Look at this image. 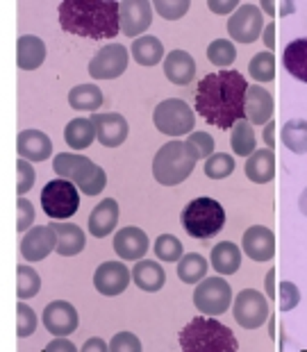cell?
Returning <instances> with one entry per match:
<instances>
[{"label":"cell","mask_w":307,"mask_h":352,"mask_svg":"<svg viewBox=\"0 0 307 352\" xmlns=\"http://www.w3.org/2000/svg\"><path fill=\"white\" fill-rule=\"evenodd\" d=\"M246 91L248 82L239 71L223 69L209 73L196 89L198 116L219 130H232L235 123L246 118Z\"/></svg>","instance_id":"cell-1"},{"label":"cell","mask_w":307,"mask_h":352,"mask_svg":"<svg viewBox=\"0 0 307 352\" xmlns=\"http://www.w3.org/2000/svg\"><path fill=\"white\" fill-rule=\"evenodd\" d=\"M121 3L116 0H64L59 3V25L64 32L89 39H114L121 32Z\"/></svg>","instance_id":"cell-2"},{"label":"cell","mask_w":307,"mask_h":352,"mask_svg":"<svg viewBox=\"0 0 307 352\" xmlns=\"http://www.w3.org/2000/svg\"><path fill=\"white\" fill-rule=\"evenodd\" d=\"M180 348L184 352H237L239 343L232 329L216 318L198 316L180 332Z\"/></svg>","instance_id":"cell-3"},{"label":"cell","mask_w":307,"mask_h":352,"mask_svg":"<svg viewBox=\"0 0 307 352\" xmlns=\"http://www.w3.org/2000/svg\"><path fill=\"white\" fill-rule=\"evenodd\" d=\"M52 168H55V173L59 177L71 179L85 196H100L105 184H107L105 170L98 164H94L92 160H87V157H82V155L59 153L55 160H52Z\"/></svg>","instance_id":"cell-4"},{"label":"cell","mask_w":307,"mask_h":352,"mask_svg":"<svg viewBox=\"0 0 307 352\" xmlns=\"http://www.w3.org/2000/svg\"><path fill=\"white\" fill-rule=\"evenodd\" d=\"M196 166V157L182 141H169L157 151L153 160V177L164 186L182 184Z\"/></svg>","instance_id":"cell-5"},{"label":"cell","mask_w":307,"mask_h":352,"mask_svg":"<svg viewBox=\"0 0 307 352\" xmlns=\"http://www.w3.org/2000/svg\"><path fill=\"white\" fill-rule=\"evenodd\" d=\"M182 226L189 236L207 241L226 226V209L214 198H196L182 209Z\"/></svg>","instance_id":"cell-6"},{"label":"cell","mask_w":307,"mask_h":352,"mask_svg":"<svg viewBox=\"0 0 307 352\" xmlns=\"http://www.w3.org/2000/svg\"><path fill=\"white\" fill-rule=\"evenodd\" d=\"M80 189L71 179H52L41 191V209L50 221H66L78 212Z\"/></svg>","instance_id":"cell-7"},{"label":"cell","mask_w":307,"mask_h":352,"mask_svg":"<svg viewBox=\"0 0 307 352\" xmlns=\"http://www.w3.org/2000/svg\"><path fill=\"white\" fill-rule=\"evenodd\" d=\"M153 123L162 134L167 137H182L193 130V111L184 100L180 98H169L162 100L153 111Z\"/></svg>","instance_id":"cell-8"},{"label":"cell","mask_w":307,"mask_h":352,"mask_svg":"<svg viewBox=\"0 0 307 352\" xmlns=\"http://www.w3.org/2000/svg\"><path fill=\"white\" fill-rule=\"evenodd\" d=\"M193 305L205 316H221L232 305V289L223 277H205L193 289Z\"/></svg>","instance_id":"cell-9"},{"label":"cell","mask_w":307,"mask_h":352,"mask_svg":"<svg viewBox=\"0 0 307 352\" xmlns=\"http://www.w3.org/2000/svg\"><path fill=\"white\" fill-rule=\"evenodd\" d=\"M235 323L244 329H257L268 320V302L266 298L255 289H244L235 298V309H232Z\"/></svg>","instance_id":"cell-10"},{"label":"cell","mask_w":307,"mask_h":352,"mask_svg":"<svg viewBox=\"0 0 307 352\" xmlns=\"http://www.w3.org/2000/svg\"><path fill=\"white\" fill-rule=\"evenodd\" d=\"M128 48L121 43H109V46L100 48L89 62V76L94 80H114L121 78L125 69H128Z\"/></svg>","instance_id":"cell-11"},{"label":"cell","mask_w":307,"mask_h":352,"mask_svg":"<svg viewBox=\"0 0 307 352\" xmlns=\"http://www.w3.org/2000/svg\"><path fill=\"white\" fill-rule=\"evenodd\" d=\"M262 32H264V14L253 3L239 5V10L228 19V34L239 43H253Z\"/></svg>","instance_id":"cell-12"},{"label":"cell","mask_w":307,"mask_h":352,"mask_svg":"<svg viewBox=\"0 0 307 352\" xmlns=\"http://www.w3.org/2000/svg\"><path fill=\"white\" fill-rule=\"evenodd\" d=\"M132 280V273L130 268H125V264L121 261H105L94 273V287L98 294L103 296H121L128 284Z\"/></svg>","instance_id":"cell-13"},{"label":"cell","mask_w":307,"mask_h":352,"mask_svg":"<svg viewBox=\"0 0 307 352\" xmlns=\"http://www.w3.org/2000/svg\"><path fill=\"white\" fill-rule=\"evenodd\" d=\"M52 250H57V234L50 226H34L23 234L21 254L25 261H41Z\"/></svg>","instance_id":"cell-14"},{"label":"cell","mask_w":307,"mask_h":352,"mask_svg":"<svg viewBox=\"0 0 307 352\" xmlns=\"http://www.w3.org/2000/svg\"><path fill=\"white\" fill-rule=\"evenodd\" d=\"M121 14V32L125 36L144 34L153 23V5L146 0H125L118 7Z\"/></svg>","instance_id":"cell-15"},{"label":"cell","mask_w":307,"mask_h":352,"mask_svg":"<svg viewBox=\"0 0 307 352\" xmlns=\"http://www.w3.org/2000/svg\"><path fill=\"white\" fill-rule=\"evenodd\" d=\"M43 325H46V329L50 334L55 336H69L78 329V311L76 307H73L71 302L66 300H55L46 305V309H43Z\"/></svg>","instance_id":"cell-16"},{"label":"cell","mask_w":307,"mask_h":352,"mask_svg":"<svg viewBox=\"0 0 307 352\" xmlns=\"http://www.w3.org/2000/svg\"><path fill=\"white\" fill-rule=\"evenodd\" d=\"M92 121L96 125V137L105 148H118L128 139L130 125L116 111H112V114H94Z\"/></svg>","instance_id":"cell-17"},{"label":"cell","mask_w":307,"mask_h":352,"mask_svg":"<svg viewBox=\"0 0 307 352\" xmlns=\"http://www.w3.org/2000/svg\"><path fill=\"white\" fill-rule=\"evenodd\" d=\"M242 250L248 254L253 261H268L275 254V236L273 232L264 226H253L244 232Z\"/></svg>","instance_id":"cell-18"},{"label":"cell","mask_w":307,"mask_h":352,"mask_svg":"<svg viewBox=\"0 0 307 352\" xmlns=\"http://www.w3.org/2000/svg\"><path fill=\"white\" fill-rule=\"evenodd\" d=\"M148 234L139 228H123L114 234V250L123 261H139L148 252Z\"/></svg>","instance_id":"cell-19"},{"label":"cell","mask_w":307,"mask_h":352,"mask_svg":"<svg viewBox=\"0 0 307 352\" xmlns=\"http://www.w3.org/2000/svg\"><path fill=\"white\" fill-rule=\"evenodd\" d=\"M21 160L28 162H46L52 155V141L41 130H23L17 139Z\"/></svg>","instance_id":"cell-20"},{"label":"cell","mask_w":307,"mask_h":352,"mask_svg":"<svg viewBox=\"0 0 307 352\" xmlns=\"http://www.w3.org/2000/svg\"><path fill=\"white\" fill-rule=\"evenodd\" d=\"M273 96L264 87H248L246 91V118L253 125H266L273 121Z\"/></svg>","instance_id":"cell-21"},{"label":"cell","mask_w":307,"mask_h":352,"mask_svg":"<svg viewBox=\"0 0 307 352\" xmlns=\"http://www.w3.org/2000/svg\"><path fill=\"white\" fill-rule=\"evenodd\" d=\"M164 76L178 87H184L196 78V62L187 50H171L164 57Z\"/></svg>","instance_id":"cell-22"},{"label":"cell","mask_w":307,"mask_h":352,"mask_svg":"<svg viewBox=\"0 0 307 352\" xmlns=\"http://www.w3.org/2000/svg\"><path fill=\"white\" fill-rule=\"evenodd\" d=\"M118 223V202L114 198H105L89 214V234L96 239H105L116 230Z\"/></svg>","instance_id":"cell-23"},{"label":"cell","mask_w":307,"mask_h":352,"mask_svg":"<svg viewBox=\"0 0 307 352\" xmlns=\"http://www.w3.org/2000/svg\"><path fill=\"white\" fill-rule=\"evenodd\" d=\"M50 228L55 230L57 234V250L62 257H76L82 250H85V232L73 223H64V221H52Z\"/></svg>","instance_id":"cell-24"},{"label":"cell","mask_w":307,"mask_h":352,"mask_svg":"<svg viewBox=\"0 0 307 352\" xmlns=\"http://www.w3.org/2000/svg\"><path fill=\"white\" fill-rule=\"evenodd\" d=\"M132 280L141 291L155 294V291H160L164 287V282H167V273H164V268L157 264V261L139 259L132 268Z\"/></svg>","instance_id":"cell-25"},{"label":"cell","mask_w":307,"mask_h":352,"mask_svg":"<svg viewBox=\"0 0 307 352\" xmlns=\"http://www.w3.org/2000/svg\"><path fill=\"white\" fill-rule=\"evenodd\" d=\"M46 59V43H43L39 36L32 34H23L17 43V62L19 69L23 71H34L39 69Z\"/></svg>","instance_id":"cell-26"},{"label":"cell","mask_w":307,"mask_h":352,"mask_svg":"<svg viewBox=\"0 0 307 352\" xmlns=\"http://www.w3.org/2000/svg\"><path fill=\"white\" fill-rule=\"evenodd\" d=\"M275 175V155L271 148L255 151L246 162V177L255 184H268Z\"/></svg>","instance_id":"cell-27"},{"label":"cell","mask_w":307,"mask_h":352,"mask_svg":"<svg viewBox=\"0 0 307 352\" xmlns=\"http://www.w3.org/2000/svg\"><path fill=\"white\" fill-rule=\"evenodd\" d=\"M212 268L221 275H235L242 268V250L237 248L232 241H221L212 248L209 254Z\"/></svg>","instance_id":"cell-28"},{"label":"cell","mask_w":307,"mask_h":352,"mask_svg":"<svg viewBox=\"0 0 307 352\" xmlns=\"http://www.w3.org/2000/svg\"><path fill=\"white\" fill-rule=\"evenodd\" d=\"M282 64L289 76L307 85V39H296L287 43L282 52Z\"/></svg>","instance_id":"cell-29"},{"label":"cell","mask_w":307,"mask_h":352,"mask_svg":"<svg viewBox=\"0 0 307 352\" xmlns=\"http://www.w3.org/2000/svg\"><path fill=\"white\" fill-rule=\"evenodd\" d=\"M96 137V125L92 118H73L71 123L64 127V141L76 151H85L94 144Z\"/></svg>","instance_id":"cell-30"},{"label":"cell","mask_w":307,"mask_h":352,"mask_svg":"<svg viewBox=\"0 0 307 352\" xmlns=\"http://www.w3.org/2000/svg\"><path fill=\"white\" fill-rule=\"evenodd\" d=\"M130 50H132L134 62H137L139 66H155V64H160V62H162V57H164V46H162V41L157 39V36H151V34L134 39V43H132V48H130Z\"/></svg>","instance_id":"cell-31"},{"label":"cell","mask_w":307,"mask_h":352,"mask_svg":"<svg viewBox=\"0 0 307 352\" xmlns=\"http://www.w3.org/2000/svg\"><path fill=\"white\" fill-rule=\"evenodd\" d=\"M69 104L78 111H96L103 104V94L96 85H78L71 89Z\"/></svg>","instance_id":"cell-32"},{"label":"cell","mask_w":307,"mask_h":352,"mask_svg":"<svg viewBox=\"0 0 307 352\" xmlns=\"http://www.w3.org/2000/svg\"><path fill=\"white\" fill-rule=\"evenodd\" d=\"M207 259L198 252H189L180 259L178 264V277L184 284H198L200 280H205L207 275Z\"/></svg>","instance_id":"cell-33"},{"label":"cell","mask_w":307,"mask_h":352,"mask_svg":"<svg viewBox=\"0 0 307 352\" xmlns=\"http://www.w3.org/2000/svg\"><path fill=\"white\" fill-rule=\"evenodd\" d=\"M255 132H253V123H248L244 118V121L235 123V127H232V137H230V146L232 151H235V155L239 157H251L253 153H255Z\"/></svg>","instance_id":"cell-34"},{"label":"cell","mask_w":307,"mask_h":352,"mask_svg":"<svg viewBox=\"0 0 307 352\" xmlns=\"http://www.w3.org/2000/svg\"><path fill=\"white\" fill-rule=\"evenodd\" d=\"M282 144L287 151L296 153V155H305L307 153V121H289L282 127Z\"/></svg>","instance_id":"cell-35"},{"label":"cell","mask_w":307,"mask_h":352,"mask_svg":"<svg viewBox=\"0 0 307 352\" xmlns=\"http://www.w3.org/2000/svg\"><path fill=\"white\" fill-rule=\"evenodd\" d=\"M207 59L216 66V69H228V66L235 64V59H237L235 43L228 41V39L212 41V43H209V48H207Z\"/></svg>","instance_id":"cell-36"},{"label":"cell","mask_w":307,"mask_h":352,"mask_svg":"<svg viewBox=\"0 0 307 352\" xmlns=\"http://www.w3.org/2000/svg\"><path fill=\"white\" fill-rule=\"evenodd\" d=\"M248 73L253 80L257 82H273L275 80V59H273V52H257L255 57L251 59L248 64Z\"/></svg>","instance_id":"cell-37"},{"label":"cell","mask_w":307,"mask_h":352,"mask_svg":"<svg viewBox=\"0 0 307 352\" xmlns=\"http://www.w3.org/2000/svg\"><path fill=\"white\" fill-rule=\"evenodd\" d=\"M17 273H19V289H17V294H19L21 300H28V298H34L36 294H39L41 277H39V273L34 271V268L21 264L17 268Z\"/></svg>","instance_id":"cell-38"},{"label":"cell","mask_w":307,"mask_h":352,"mask_svg":"<svg viewBox=\"0 0 307 352\" xmlns=\"http://www.w3.org/2000/svg\"><path fill=\"white\" fill-rule=\"evenodd\" d=\"M235 173V160L226 153H216L205 160V175L209 179H223Z\"/></svg>","instance_id":"cell-39"},{"label":"cell","mask_w":307,"mask_h":352,"mask_svg":"<svg viewBox=\"0 0 307 352\" xmlns=\"http://www.w3.org/2000/svg\"><path fill=\"white\" fill-rule=\"evenodd\" d=\"M153 250H155V254L162 261H178V259H182V252H184L182 243H180V239H176L173 234L157 236Z\"/></svg>","instance_id":"cell-40"},{"label":"cell","mask_w":307,"mask_h":352,"mask_svg":"<svg viewBox=\"0 0 307 352\" xmlns=\"http://www.w3.org/2000/svg\"><path fill=\"white\" fill-rule=\"evenodd\" d=\"M184 144L196 160H207L214 155V139L209 132H191Z\"/></svg>","instance_id":"cell-41"},{"label":"cell","mask_w":307,"mask_h":352,"mask_svg":"<svg viewBox=\"0 0 307 352\" xmlns=\"http://www.w3.org/2000/svg\"><path fill=\"white\" fill-rule=\"evenodd\" d=\"M153 7L162 14V19L178 21L189 12V0H176V3H171V0H157Z\"/></svg>","instance_id":"cell-42"},{"label":"cell","mask_w":307,"mask_h":352,"mask_svg":"<svg viewBox=\"0 0 307 352\" xmlns=\"http://www.w3.org/2000/svg\"><path fill=\"white\" fill-rule=\"evenodd\" d=\"M34 329H36V314H34V309H30L28 305L21 302L19 305V325H17L19 336H21V339H25V336L34 334Z\"/></svg>","instance_id":"cell-43"},{"label":"cell","mask_w":307,"mask_h":352,"mask_svg":"<svg viewBox=\"0 0 307 352\" xmlns=\"http://www.w3.org/2000/svg\"><path fill=\"white\" fill-rule=\"evenodd\" d=\"M109 350L112 352H139L141 341L132 332H118L114 339H112Z\"/></svg>","instance_id":"cell-44"},{"label":"cell","mask_w":307,"mask_h":352,"mask_svg":"<svg viewBox=\"0 0 307 352\" xmlns=\"http://www.w3.org/2000/svg\"><path fill=\"white\" fill-rule=\"evenodd\" d=\"M17 168H19V196H25L34 186V179H36L34 166L28 160H19Z\"/></svg>","instance_id":"cell-45"},{"label":"cell","mask_w":307,"mask_h":352,"mask_svg":"<svg viewBox=\"0 0 307 352\" xmlns=\"http://www.w3.org/2000/svg\"><path fill=\"white\" fill-rule=\"evenodd\" d=\"M301 302V291L294 282H282L280 284V309L291 311L294 307Z\"/></svg>","instance_id":"cell-46"},{"label":"cell","mask_w":307,"mask_h":352,"mask_svg":"<svg viewBox=\"0 0 307 352\" xmlns=\"http://www.w3.org/2000/svg\"><path fill=\"white\" fill-rule=\"evenodd\" d=\"M34 223V205L25 198H19V232H28Z\"/></svg>","instance_id":"cell-47"},{"label":"cell","mask_w":307,"mask_h":352,"mask_svg":"<svg viewBox=\"0 0 307 352\" xmlns=\"http://www.w3.org/2000/svg\"><path fill=\"white\" fill-rule=\"evenodd\" d=\"M207 7L212 10L214 14H235L239 10V3L237 0H228V3H219V0H209Z\"/></svg>","instance_id":"cell-48"},{"label":"cell","mask_w":307,"mask_h":352,"mask_svg":"<svg viewBox=\"0 0 307 352\" xmlns=\"http://www.w3.org/2000/svg\"><path fill=\"white\" fill-rule=\"evenodd\" d=\"M46 350H48V352H52V350H66V352H76V346H73L71 341H66L64 336H59L57 341L48 343V346H46Z\"/></svg>","instance_id":"cell-49"},{"label":"cell","mask_w":307,"mask_h":352,"mask_svg":"<svg viewBox=\"0 0 307 352\" xmlns=\"http://www.w3.org/2000/svg\"><path fill=\"white\" fill-rule=\"evenodd\" d=\"M262 34H264V46L273 52V48H275V25H273V23H268Z\"/></svg>","instance_id":"cell-50"},{"label":"cell","mask_w":307,"mask_h":352,"mask_svg":"<svg viewBox=\"0 0 307 352\" xmlns=\"http://www.w3.org/2000/svg\"><path fill=\"white\" fill-rule=\"evenodd\" d=\"M264 144L273 151V146H275V123L273 121H268L264 125Z\"/></svg>","instance_id":"cell-51"},{"label":"cell","mask_w":307,"mask_h":352,"mask_svg":"<svg viewBox=\"0 0 307 352\" xmlns=\"http://www.w3.org/2000/svg\"><path fill=\"white\" fill-rule=\"evenodd\" d=\"M266 296L271 298H275V268H271V271L266 273Z\"/></svg>","instance_id":"cell-52"},{"label":"cell","mask_w":307,"mask_h":352,"mask_svg":"<svg viewBox=\"0 0 307 352\" xmlns=\"http://www.w3.org/2000/svg\"><path fill=\"white\" fill-rule=\"evenodd\" d=\"M82 350L85 352H92V350H107V343H105L103 339H89L85 346H82Z\"/></svg>","instance_id":"cell-53"},{"label":"cell","mask_w":307,"mask_h":352,"mask_svg":"<svg viewBox=\"0 0 307 352\" xmlns=\"http://www.w3.org/2000/svg\"><path fill=\"white\" fill-rule=\"evenodd\" d=\"M294 10H296L294 3H282L280 5V14H282V16H289V14H294Z\"/></svg>","instance_id":"cell-54"},{"label":"cell","mask_w":307,"mask_h":352,"mask_svg":"<svg viewBox=\"0 0 307 352\" xmlns=\"http://www.w3.org/2000/svg\"><path fill=\"white\" fill-rule=\"evenodd\" d=\"M298 207H301V214L307 216V189L301 193V198H298Z\"/></svg>","instance_id":"cell-55"},{"label":"cell","mask_w":307,"mask_h":352,"mask_svg":"<svg viewBox=\"0 0 307 352\" xmlns=\"http://www.w3.org/2000/svg\"><path fill=\"white\" fill-rule=\"evenodd\" d=\"M262 10H264L266 14H271V16H273V12H275V5H273V3H268V0H266V3H262Z\"/></svg>","instance_id":"cell-56"}]
</instances>
